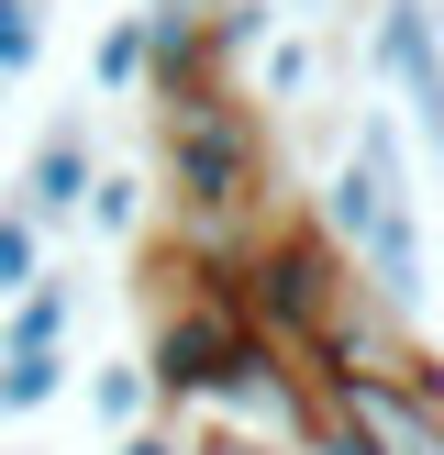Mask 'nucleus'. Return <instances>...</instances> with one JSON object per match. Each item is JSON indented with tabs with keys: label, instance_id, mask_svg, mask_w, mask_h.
I'll use <instances>...</instances> for the list:
<instances>
[{
	"label": "nucleus",
	"instance_id": "f257e3e1",
	"mask_svg": "<svg viewBox=\"0 0 444 455\" xmlns=\"http://www.w3.org/2000/svg\"><path fill=\"white\" fill-rule=\"evenodd\" d=\"M155 189H167V244L189 267H234L278 222V145L244 78L155 89Z\"/></svg>",
	"mask_w": 444,
	"mask_h": 455
},
{
	"label": "nucleus",
	"instance_id": "f03ea898",
	"mask_svg": "<svg viewBox=\"0 0 444 455\" xmlns=\"http://www.w3.org/2000/svg\"><path fill=\"white\" fill-rule=\"evenodd\" d=\"M222 289H234V311H244L256 345L311 355V345H322V323H333V300L355 289V267L322 244V222H311V212H278L234 267H222Z\"/></svg>",
	"mask_w": 444,
	"mask_h": 455
},
{
	"label": "nucleus",
	"instance_id": "7ed1b4c3",
	"mask_svg": "<svg viewBox=\"0 0 444 455\" xmlns=\"http://www.w3.org/2000/svg\"><path fill=\"white\" fill-rule=\"evenodd\" d=\"M311 222H322V244L355 267V289L389 311H422V289H433V256H422V212L400 178H377L367 156H333L322 189H311Z\"/></svg>",
	"mask_w": 444,
	"mask_h": 455
},
{
	"label": "nucleus",
	"instance_id": "20e7f679",
	"mask_svg": "<svg viewBox=\"0 0 444 455\" xmlns=\"http://www.w3.org/2000/svg\"><path fill=\"white\" fill-rule=\"evenodd\" d=\"M367 67L389 78V100L411 111V133L444 167V12L433 0H367Z\"/></svg>",
	"mask_w": 444,
	"mask_h": 455
},
{
	"label": "nucleus",
	"instance_id": "39448f33",
	"mask_svg": "<svg viewBox=\"0 0 444 455\" xmlns=\"http://www.w3.org/2000/svg\"><path fill=\"white\" fill-rule=\"evenodd\" d=\"M311 400L367 455H444V378H311Z\"/></svg>",
	"mask_w": 444,
	"mask_h": 455
},
{
	"label": "nucleus",
	"instance_id": "423d86ee",
	"mask_svg": "<svg viewBox=\"0 0 444 455\" xmlns=\"http://www.w3.org/2000/svg\"><path fill=\"white\" fill-rule=\"evenodd\" d=\"M89 178H100V145H89V123L78 111H56V123L22 145V178H12V212L34 222L44 244L67 256V234H78V200H89Z\"/></svg>",
	"mask_w": 444,
	"mask_h": 455
},
{
	"label": "nucleus",
	"instance_id": "0eeeda50",
	"mask_svg": "<svg viewBox=\"0 0 444 455\" xmlns=\"http://www.w3.org/2000/svg\"><path fill=\"white\" fill-rule=\"evenodd\" d=\"M133 22H145V100L155 89H189V78H222L211 67V12H200V0H133Z\"/></svg>",
	"mask_w": 444,
	"mask_h": 455
},
{
	"label": "nucleus",
	"instance_id": "6e6552de",
	"mask_svg": "<svg viewBox=\"0 0 444 455\" xmlns=\"http://www.w3.org/2000/svg\"><path fill=\"white\" fill-rule=\"evenodd\" d=\"M78 345V267H44L22 300H0V355H67Z\"/></svg>",
	"mask_w": 444,
	"mask_h": 455
},
{
	"label": "nucleus",
	"instance_id": "1a4fd4ad",
	"mask_svg": "<svg viewBox=\"0 0 444 455\" xmlns=\"http://www.w3.org/2000/svg\"><path fill=\"white\" fill-rule=\"evenodd\" d=\"M145 222H155V200H145V167H100V178H89V200H78V234H100V244H145Z\"/></svg>",
	"mask_w": 444,
	"mask_h": 455
},
{
	"label": "nucleus",
	"instance_id": "9d476101",
	"mask_svg": "<svg viewBox=\"0 0 444 455\" xmlns=\"http://www.w3.org/2000/svg\"><path fill=\"white\" fill-rule=\"evenodd\" d=\"M311 78H322V44L278 22V34L256 44V111H300V100H311Z\"/></svg>",
	"mask_w": 444,
	"mask_h": 455
},
{
	"label": "nucleus",
	"instance_id": "9b49d317",
	"mask_svg": "<svg viewBox=\"0 0 444 455\" xmlns=\"http://www.w3.org/2000/svg\"><path fill=\"white\" fill-rule=\"evenodd\" d=\"M89 411H100L111 434L155 422V378H145V355H100V367H89Z\"/></svg>",
	"mask_w": 444,
	"mask_h": 455
},
{
	"label": "nucleus",
	"instance_id": "f8f14e48",
	"mask_svg": "<svg viewBox=\"0 0 444 455\" xmlns=\"http://www.w3.org/2000/svg\"><path fill=\"white\" fill-rule=\"evenodd\" d=\"M89 78H100V100H145V22L111 12L100 44H89Z\"/></svg>",
	"mask_w": 444,
	"mask_h": 455
},
{
	"label": "nucleus",
	"instance_id": "ddd939ff",
	"mask_svg": "<svg viewBox=\"0 0 444 455\" xmlns=\"http://www.w3.org/2000/svg\"><path fill=\"white\" fill-rule=\"evenodd\" d=\"M67 367H78V355H0V422H34V411H56Z\"/></svg>",
	"mask_w": 444,
	"mask_h": 455
},
{
	"label": "nucleus",
	"instance_id": "4468645a",
	"mask_svg": "<svg viewBox=\"0 0 444 455\" xmlns=\"http://www.w3.org/2000/svg\"><path fill=\"white\" fill-rule=\"evenodd\" d=\"M34 67H44V0H0V111Z\"/></svg>",
	"mask_w": 444,
	"mask_h": 455
},
{
	"label": "nucleus",
	"instance_id": "2eb2a0df",
	"mask_svg": "<svg viewBox=\"0 0 444 455\" xmlns=\"http://www.w3.org/2000/svg\"><path fill=\"white\" fill-rule=\"evenodd\" d=\"M278 22H289L278 0H222V12H211V67H222V78H234V67L256 56V44L278 34Z\"/></svg>",
	"mask_w": 444,
	"mask_h": 455
},
{
	"label": "nucleus",
	"instance_id": "dca6fc26",
	"mask_svg": "<svg viewBox=\"0 0 444 455\" xmlns=\"http://www.w3.org/2000/svg\"><path fill=\"white\" fill-rule=\"evenodd\" d=\"M44 267H56V244H44L34 222H22L12 200H0V300H22V289L44 278Z\"/></svg>",
	"mask_w": 444,
	"mask_h": 455
},
{
	"label": "nucleus",
	"instance_id": "f3484780",
	"mask_svg": "<svg viewBox=\"0 0 444 455\" xmlns=\"http://www.w3.org/2000/svg\"><path fill=\"white\" fill-rule=\"evenodd\" d=\"M178 455H300V444H266V434H244V422L189 411V422H178Z\"/></svg>",
	"mask_w": 444,
	"mask_h": 455
},
{
	"label": "nucleus",
	"instance_id": "a211bd4d",
	"mask_svg": "<svg viewBox=\"0 0 444 455\" xmlns=\"http://www.w3.org/2000/svg\"><path fill=\"white\" fill-rule=\"evenodd\" d=\"M111 455H178V422H133V434H111Z\"/></svg>",
	"mask_w": 444,
	"mask_h": 455
},
{
	"label": "nucleus",
	"instance_id": "6ab92c4d",
	"mask_svg": "<svg viewBox=\"0 0 444 455\" xmlns=\"http://www.w3.org/2000/svg\"><path fill=\"white\" fill-rule=\"evenodd\" d=\"M300 455H367V444H355V434H333V422H311V444Z\"/></svg>",
	"mask_w": 444,
	"mask_h": 455
},
{
	"label": "nucleus",
	"instance_id": "aec40b11",
	"mask_svg": "<svg viewBox=\"0 0 444 455\" xmlns=\"http://www.w3.org/2000/svg\"><path fill=\"white\" fill-rule=\"evenodd\" d=\"M200 12H222V0H200Z\"/></svg>",
	"mask_w": 444,
	"mask_h": 455
}]
</instances>
